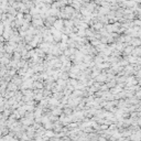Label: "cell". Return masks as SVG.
Instances as JSON below:
<instances>
[{
    "label": "cell",
    "instance_id": "6da1fadb",
    "mask_svg": "<svg viewBox=\"0 0 141 141\" xmlns=\"http://www.w3.org/2000/svg\"><path fill=\"white\" fill-rule=\"evenodd\" d=\"M24 1H27V0H24Z\"/></svg>",
    "mask_w": 141,
    "mask_h": 141
}]
</instances>
